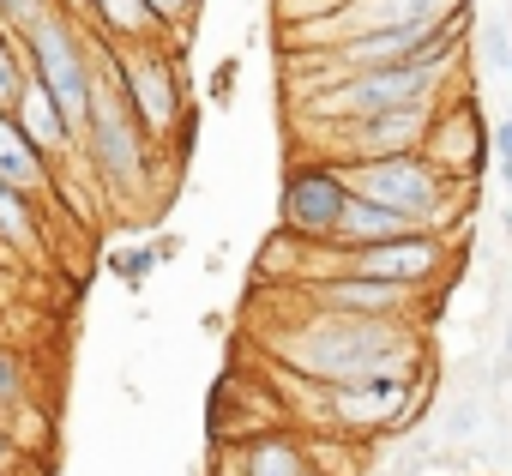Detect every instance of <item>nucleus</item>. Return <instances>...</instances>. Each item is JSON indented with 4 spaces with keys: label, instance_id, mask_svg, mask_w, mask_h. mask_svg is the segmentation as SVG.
Segmentation results:
<instances>
[{
    "label": "nucleus",
    "instance_id": "nucleus-1",
    "mask_svg": "<svg viewBox=\"0 0 512 476\" xmlns=\"http://www.w3.org/2000/svg\"><path fill=\"white\" fill-rule=\"evenodd\" d=\"M266 356L272 368H290L302 380L320 386H344V380H368V374H416L428 344L416 332V320H356V314H326L296 302L272 332H266Z\"/></svg>",
    "mask_w": 512,
    "mask_h": 476
},
{
    "label": "nucleus",
    "instance_id": "nucleus-2",
    "mask_svg": "<svg viewBox=\"0 0 512 476\" xmlns=\"http://www.w3.org/2000/svg\"><path fill=\"white\" fill-rule=\"evenodd\" d=\"M79 151H85V169H91V181H97V193L109 205H121L127 217L145 211V199L157 193V175H163V151L139 127V115H133V103H127V91L115 79V61H109L103 37H97V91H91V121H85Z\"/></svg>",
    "mask_w": 512,
    "mask_h": 476
},
{
    "label": "nucleus",
    "instance_id": "nucleus-3",
    "mask_svg": "<svg viewBox=\"0 0 512 476\" xmlns=\"http://www.w3.org/2000/svg\"><path fill=\"white\" fill-rule=\"evenodd\" d=\"M458 79H464V43H452L428 61H398V67H368V73L332 79L290 103V127L314 133V127L362 121V115H386V109H434L446 91H458Z\"/></svg>",
    "mask_w": 512,
    "mask_h": 476
},
{
    "label": "nucleus",
    "instance_id": "nucleus-4",
    "mask_svg": "<svg viewBox=\"0 0 512 476\" xmlns=\"http://www.w3.org/2000/svg\"><path fill=\"white\" fill-rule=\"evenodd\" d=\"M25 61H31V79H43V91L61 103L73 139H85V121H91V91H97V37L79 13H67L61 0L49 13H37L25 31Z\"/></svg>",
    "mask_w": 512,
    "mask_h": 476
},
{
    "label": "nucleus",
    "instance_id": "nucleus-5",
    "mask_svg": "<svg viewBox=\"0 0 512 476\" xmlns=\"http://www.w3.org/2000/svg\"><path fill=\"white\" fill-rule=\"evenodd\" d=\"M109 61H115V79L139 115V127L151 133L157 151L175 145V133L187 127V85H181V43H133V49H115L109 43Z\"/></svg>",
    "mask_w": 512,
    "mask_h": 476
},
{
    "label": "nucleus",
    "instance_id": "nucleus-6",
    "mask_svg": "<svg viewBox=\"0 0 512 476\" xmlns=\"http://www.w3.org/2000/svg\"><path fill=\"white\" fill-rule=\"evenodd\" d=\"M470 0H338V7L302 19V25H284V43L290 55L296 49H332V43H350V37H374V31H410V25H440L452 13H464Z\"/></svg>",
    "mask_w": 512,
    "mask_h": 476
},
{
    "label": "nucleus",
    "instance_id": "nucleus-7",
    "mask_svg": "<svg viewBox=\"0 0 512 476\" xmlns=\"http://www.w3.org/2000/svg\"><path fill=\"white\" fill-rule=\"evenodd\" d=\"M350 205V181L332 157H296L284 169V193H278V235L302 248H326L338 235V217Z\"/></svg>",
    "mask_w": 512,
    "mask_h": 476
},
{
    "label": "nucleus",
    "instance_id": "nucleus-8",
    "mask_svg": "<svg viewBox=\"0 0 512 476\" xmlns=\"http://www.w3.org/2000/svg\"><path fill=\"white\" fill-rule=\"evenodd\" d=\"M422 157H428L446 181L476 187L482 163L494 157V133H488V121H482V109H476L470 91H446V97L434 103L428 133H422Z\"/></svg>",
    "mask_w": 512,
    "mask_h": 476
},
{
    "label": "nucleus",
    "instance_id": "nucleus-9",
    "mask_svg": "<svg viewBox=\"0 0 512 476\" xmlns=\"http://www.w3.org/2000/svg\"><path fill=\"white\" fill-rule=\"evenodd\" d=\"M296 290V302L326 308V314H356V320H416V290L398 284H374V278H308V284H284Z\"/></svg>",
    "mask_w": 512,
    "mask_h": 476
},
{
    "label": "nucleus",
    "instance_id": "nucleus-10",
    "mask_svg": "<svg viewBox=\"0 0 512 476\" xmlns=\"http://www.w3.org/2000/svg\"><path fill=\"white\" fill-rule=\"evenodd\" d=\"M217 476H308L296 428H253L217 452Z\"/></svg>",
    "mask_w": 512,
    "mask_h": 476
},
{
    "label": "nucleus",
    "instance_id": "nucleus-11",
    "mask_svg": "<svg viewBox=\"0 0 512 476\" xmlns=\"http://www.w3.org/2000/svg\"><path fill=\"white\" fill-rule=\"evenodd\" d=\"M0 187H13V193H31V199H55V163L25 139V127L0 109Z\"/></svg>",
    "mask_w": 512,
    "mask_h": 476
},
{
    "label": "nucleus",
    "instance_id": "nucleus-12",
    "mask_svg": "<svg viewBox=\"0 0 512 476\" xmlns=\"http://www.w3.org/2000/svg\"><path fill=\"white\" fill-rule=\"evenodd\" d=\"M13 121L25 127V139H31L49 163H61V157H73V151H79V139H73V127H67V115H61V103L43 91V79H25V91H19V103H13Z\"/></svg>",
    "mask_w": 512,
    "mask_h": 476
},
{
    "label": "nucleus",
    "instance_id": "nucleus-13",
    "mask_svg": "<svg viewBox=\"0 0 512 476\" xmlns=\"http://www.w3.org/2000/svg\"><path fill=\"white\" fill-rule=\"evenodd\" d=\"M85 25L115 43V49H133V43H175L163 31V19L151 13V0H85Z\"/></svg>",
    "mask_w": 512,
    "mask_h": 476
},
{
    "label": "nucleus",
    "instance_id": "nucleus-14",
    "mask_svg": "<svg viewBox=\"0 0 512 476\" xmlns=\"http://www.w3.org/2000/svg\"><path fill=\"white\" fill-rule=\"evenodd\" d=\"M398 235H416V223L398 217V211H386V205H374V199H356L350 193V205L338 217V235H332L326 248H374V242H398Z\"/></svg>",
    "mask_w": 512,
    "mask_h": 476
},
{
    "label": "nucleus",
    "instance_id": "nucleus-15",
    "mask_svg": "<svg viewBox=\"0 0 512 476\" xmlns=\"http://www.w3.org/2000/svg\"><path fill=\"white\" fill-rule=\"evenodd\" d=\"M0 248L7 254H43V199L0 187Z\"/></svg>",
    "mask_w": 512,
    "mask_h": 476
},
{
    "label": "nucleus",
    "instance_id": "nucleus-16",
    "mask_svg": "<svg viewBox=\"0 0 512 476\" xmlns=\"http://www.w3.org/2000/svg\"><path fill=\"white\" fill-rule=\"evenodd\" d=\"M302 452H308V470H320V476H362L368 470V440H356V434H302Z\"/></svg>",
    "mask_w": 512,
    "mask_h": 476
},
{
    "label": "nucleus",
    "instance_id": "nucleus-17",
    "mask_svg": "<svg viewBox=\"0 0 512 476\" xmlns=\"http://www.w3.org/2000/svg\"><path fill=\"white\" fill-rule=\"evenodd\" d=\"M157 266H163L157 242H115V248H109V278L127 284V290H145Z\"/></svg>",
    "mask_w": 512,
    "mask_h": 476
},
{
    "label": "nucleus",
    "instance_id": "nucleus-18",
    "mask_svg": "<svg viewBox=\"0 0 512 476\" xmlns=\"http://www.w3.org/2000/svg\"><path fill=\"white\" fill-rule=\"evenodd\" d=\"M25 79H31V61H25V43H19V31L0 19V109L13 115V103H19V91H25Z\"/></svg>",
    "mask_w": 512,
    "mask_h": 476
},
{
    "label": "nucleus",
    "instance_id": "nucleus-19",
    "mask_svg": "<svg viewBox=\"0 0 512 476\" xmlns=\"http://www.w3.org/2000/svg\"><path fill=\"white\" fill-rule=\"evenodd\" d=\"M476 434H482V392L446 398V410H440V440H446V446H470Z\"/></svg>",
    "mask_w": 512,
    "mask_h": 476
},
{
    "label": "nucleus",
    "instance_id": "nucleus-20",
    "mask_svg": "<svg viewBox=\"0 0 512 476\" xmlns=\"http://www.w3.org/2000/svg\"><path fill=\"white\" fill-rule=\"evenodd\" d=\"M19 404H31V362H25L19 344L0 338V416L19 410Z\"/></svg>",
    "mask_w": 512,
    "mask_h": 476
},
{
    "label": "nucleus",
    "instance_id": "nucleus-21",
    "mask_svg": "<svg viewBox=\"0 0 512 476\" xmlns=\"http://www.w3.org/2000/svg\"><path fill=\"white\" fill-rule=\"evenodd\" d=\"M151 13L163 19V31H169L175 43H187L193 25H199V13H205V0H151Z\"/></svg>",
    "mask_w": 512,
    "mask_h": 476
},
{
    "label": "nucleus",
    "instance_id": "nucleus-22",
    "mask_svg": "<svg viewBox=\"0 0 512 476\" xmlns=\"http://www.w3.org/2000/svg\"><path fill=\"white\" fill-rule=\"evenodd\" d=\"M31 470V446L7 428V416H0V476H25Z\"/></svg>",
    "mask_w": 512,
    "mask_h": 476
},
{
    "label": "nucleus",
    "instance_id": "nucleus-23",
    "mask_svg": "<svg viewBox=\"0 0 512 476\" xmlns=\"http://www.w3.org/2000/svg\"><path fill=\"white\" fill-rule=\"evenodd\" d=\"M506 55H512V25H506V19H488V25H482V61L500 73Z\"/></svg>",
    "mask_w": 512,
    "mask_h": 476
},
{
    "label": "nucleus",
    "instance_id": "nucleus-24",
    "mask_svg": "<svg viewBox=\"0 0 512 476\" xmlns=\"http://www.w3.org/2000/svg\"><path fill=\"white\" fill-rule=\"evenodd\" d=\"M49 7H55V0H0V19H7L13 31H25V25H31L37 13H49Z\"/></svg>",
    "mask_w": 512,
    "mask_h": 476
},
{
    "label": "nucleus",
    "instance_id": "nucleus-25",
    "mask_svg": "<svg viewBox=\"0 0 512 476\" xmlns=\"http://www.w3.org/2000/svg\"><path fill=\"white\" fill-rule=\"evenodd\" d=\"M235 79H241V61H223V67L211 73V85H205V103H217V109H223V103L235 97Z\"/></svg>",
    "mask_w": 512,
    "mask_h": 476
},
{
    "label": "nucleus",
    "instance_id": "nucleus-26",
    "mask_svg": "<svg viewBox=\"0 0 512 476\" xmlns=\"http://www.w3.org/2000/svg\"><path fill=\"white\" fill-rule=\"evenodd\" d=\"M494 175H500V193L512 199V151H500V145H494Z\"/></svg>",
    "mask_w": 512,
    "mask_h": 476
},
{
    "label": "nucleus",
    "instance_id": "nucleus-27",
    "mask_svg": "<svg viewBox=\"0 0 512 476\" xmlns=\"http://www.w3.org/2000/svg\"><path fill=\"white\" fill-rule=\"evenodd\" d=\"M500 362H506V368H512V314H506V320H500Z\"/></svg>",
    "mask_w": 512,
    "mask_h": 476
},
{
    "label": "nucleus",
    "instance_id": "nucleus-28",
    "mask_svg": "<svg viewBox=\"0 0 512 476\" xmlns=\"http://www.w3.org/2000/svg\"><path fill=\"white\" fill-rule=\"evenodd\" d=\"M494 145H500V151H512V115H506V121L494 127Z\"/></svg>",
    "mask_w": 512,
    "mask_h": 476
},
{
    "label": "nucleus",
    "instance_id": "nucleus-29",
    "mask_svg": "<svg viewBox=\"0 0 512 476\" xmlns=\"http://www.w3.org/2000/svg\"><path fill=\"white\" fill-rule=\"evenodd\" d=\"M500 229H506V242H512V199L500 205Z\"/></svg>",
    "mask_w": 512,
    "mask_h": 476
},
{
    "label": "nucleus",
    "instance_id": "nucleus-30",
    "mask_svg": "<svg viewBox=\"0 0 512 476\" xmlns=\"http://www.w3.org/2000/svg\"><path fill=\"white\" fill-rule=\"evenodd\" d=\"M61 7H67V13H79V19H85V0H61Z\"/></svg>",
    "mask_w": 512,
    "mask_h": 476
},
{
    "label": "nucleus",
    "instance_id": "nucleus-31",
    "mask_svg": "<svg viewBox=\"0 0 512 476\" xmlns=\"http://www.w3.org/2000/svg\"><path fill=\"white\" fill-rule=\"evenodd\" d=\"M500 73H506V79H512V55H506V67H500Z\"/></svg>",
    "mask_w": 512,
    "mask_h": 476
},
{
    "label": "nucleus",
    "instance_id": "nucleus-32",
    "mask_svg": "<svg viewBox=\"0 0 512 476\" xmlns=\"http://www.w3.org/2000/svg\"><path fill=\"white\" fill-rule=\"evenodd\" d=\"M0 338H7V314H0Z\"/></svg>",
    "mask_w": 512,
    "mask_h": 476
},
{
    "label": "nucleus",
    "instance_id": "nucleus-33",
    "mask_svg": "<svg viewBox=\"0 0 512 476\" xmlns=\"http://www.w3.org/2000/svg\"><path fill=\"white\" fill-rule=\"evenodd\" d=\"M506 25H512V7H506Z\"/></svg>",
    "mask_w": 512,
    "mask_h": 476
},
{
    "label": "nucleus",
    "instance_id": "nucleus-34",
    "mask_svg": "<svg viewBox=\"0 0 512 476\" xmlns=\"http://www.w3.org/2000/svg\"><path fill=\"white\" fill-rule=\"evenodd\" d=\"M308 476H320V470H308Z\"/></svg>",
    "mask_w": 512,
    "mask_h": 476
},
{
    "label": "nucleus",
    "instance_id": "nucleus-35",
    "mask_svg": "<svg viewBox=\"0 0 512 476\" xmlns=\"http://www.w3.org/2000/svg\"><path fill=\"white\" fill-rule=\"evenodd\" d=\"M506 7H512V0H506Z\"/></svg>",
    "mask_w": 512,
    "mask_h": 476
}]
</instances>
